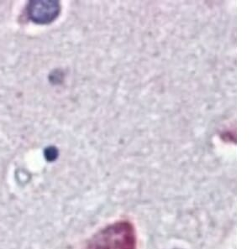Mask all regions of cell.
<instances>
[{
    "instance_id": "cell-1",
    "label": "cell",
    "mask_w": 252,
    "mask_h": 249,
    "mask_svg": "<svg viewBox=\"0 0 252 249\" xmlns=\"http://www.w3.org/2000/svg\"><path fill=\"white\" fill-rule=\"evenodd\" d=\"M86 249H135V230L128 221H118L97 232Z\"/></svg>"
},
{
    "instance_id": "cell-2",
    "label": "cell",
    "mask_w": 252,
    "mask_h": 249,
    "mask_svg": "<svg viewBox=\"0 0 252 249\" xmlns=\"http://www.w3.org/2000/svg\"><path fill=\"white\" fill-rule=\"evenodd\" d=\"M28 16L34 23L45 25L52 22L60 12L58 1H32L28 5Z\"/></svg>"
}]
</instances>
